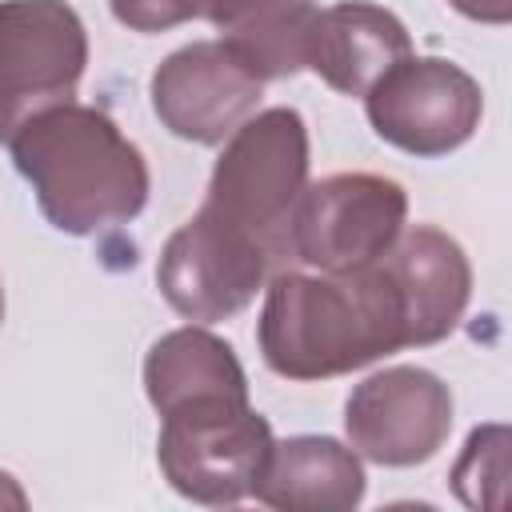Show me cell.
Returning a JSON list of instances; mask_svg holds the SVG:
<instances>
[{
	"instance_id": "cell-1",
	"label": "cell",
	"mask_w": 512,
	"mask_h": 512,
	"mask_svg": "<svg viewBox=\"0 0 512 512\" xmlns=\"http://www.w3.org/2000/svg\"><path fill=\"white\" fill-rule=\"evenodd\" d=\"M260 360L284 380H332L408 348L404 304L380 260L344 272L276 268L256 320Z\"/></svg>"
},
{
	"instance_id": "cell-2",
	"label": "cell",
	"mask_w": 512,
	"mask_h": 512,
	"mask_svg": "<svg viewBox=\"0 0 512 512\" xmlns=\"http://www.w3.org/2000/svg\"><path fill=\"white\" fill-rule=\"evenodd\" d=\"M40 216L64 236H96L132 224L152 192L144 152L92 104H60L32 116L8 140Z\"/></svg>"
},
{
	"instance_id": "cell-3",
	"label": "cell",
	"mask_w": 512,
	"mask_h": 512,
	"mask_svg": "<svg viewBox=\"0 0 512 512\" xmlns=\"http://www.w3.org/2000/svg\"><path fill=\"white\" fill-rule=\"evenodd\" d=\"M308 124L296 108L252 112L220 148L204 204L288 260V224L308 188Z\"/></svg>"
},
{
	"instance_id": "cell-4",
	"label": "cell",
	"mask_w": 512,
	"mask_h": 512,
	"mask_svg": "<svg viewBox=\"0 0 512 512\" xmlns=\"http://www.w3.org/2000/svg\"><path fill=\"white\" fill-rule=\"evenodd\" d=\"M276 436L252 400L212 396L160 416L156 464L192 504L232 508L252 496Z\"/></svg>"
},
{
	"instance_id": "cell-5",
	"label": "cell",
	"mask_w": 512,
	"mask_h": 512,
	"mask_svg": "<svg viewBox=\"0 0 512 512\" xmlns=\"http://www.w3.org/2000/svg\"><path fill=\"white\" fill-rule=\"evenodd\" d=\"M88 32L68 0H0V144L32 116L72 104Z\"/></svg>"
},
{
	"instance_id": "cell-6",
	"label": "cell",
	"mask_w": 512,
	"mask_h": 512,
	"mask_svg": "<svg viewBox=\"0 0 512 512\" xmlns=\"http://www.w3.org/2000/svg\"><path fill=\"white\" fill-rule=\"evenodd\" d=\"M272 264L276 260L264 240L204 204L164 240L156 260V288L184 320L220 324L256 300Z\"/></svg>"
},
{
	"instance_id": "cell-7",
	"label": "cell",
	"mask_w": 512,
	"mask_h": 512,
	"mask_svg": "<svg viewBox=\"0 0 512 512\" xmlns=\"http://www.w3.org/2000/svg\"><path fill=\"white\" fill-rule=\"evenodd\" d=\"M408 220V192L380 172H332L304 188L288 224V260L344 272L380 260Z\"/></svg>"
},
{
	"instance_id": "cell-8",
	"label": "cell",
	"mask_w": 512,
	"mask_h": 512,
	"mask_svg": "<svg viewBox=\"0 0 512 512\" xmlns=\"http://www.w3.org/2000/svg\"><path fill=\"white\" fill-rule=\"evenodd\" d=\"M360 100L372 132L420 160L464 148L484 116L476 76L444 56H404Z\"/></svg>"
},
{
	"instance_id": "cell-9",
	"label": "cell",
	"mask_w": 512,
	"mask_h": 512,
	"mask_svg": "<svg viewBox=\"0 0 512 512\" xmlns=\"http://www.w3.org/2000/svg\"><path fill=\"white\" fill-rule=\"evenodd\" d=\"M452 388L420 368L392 364L364 376L344 404L348 448L380 468H412L432 460L452 432Z\"/></svg>"
},
{
	"instance_id": "cell-10",
	"label": "cell",
	"mask_w": 512,
	"mask_h": 512,
	"mask_svg": "<svg viewBox=\"0 0 512 512\" xmlns=\"http://www.w3.org/2000/svg\"><path fill=\"white\" fill-rule=\"evenodd\" d=\"M264 84L228 52L224 40H192L168 52L152 80L156 120L188 144H224L260 104Z\"/></svg>"
},
{
	"instance_id": "cell-11",
	"label": "cell",
	"mask_w": 512,
	"mask_h": 512,
	"mask_svg": "<svg viewBox=\"0 0 512 512\" xmlns=\"http://www.w3.org/2000/svg\"><path fill=\"white\" fill-rule=\"evenodd\" d=\"M380 268L400 292L408 348L440 344L468 312L472 264L456 236L436 224H404Z\"/></svg>"
},
{
	"instance_id": "cell-12",
	"label": "cell",
	"mask_w": 512,
	"mask_h": 512,
	"mask_svg": "<svg viewBox=\"0 0 512 512\" xmlns=\"http://www.w3.org/2000/svg\"><path fill=\"white\" fill-rule=\"evenodd\" d=\"M412 56L404 20L372 0H340L320 8L308 68L340 96H364L392 64Z\"/></svg>"
},
{
	"instance_id": "cell-13",
	"label": "cell",
	"mask_w": 512,
	"mask_h": 512,
	"mask_svg": "<svg viewBox=\"0 0 512 512\" xmlns=\"http://www.w3.org/2000/svg\"><path fill=\"white\" fill-rule=\"evenodd\" d=\"M368 492L360 456L336 436L276 440L252 496L280 512H352Z\"/></svg>"
},
{
	"instance_id": "cell-14",
	"label": "cell",
	"mask_w": 512,
	"mask_h": 512,
	"mask_svg": "<svg viewBox=\"0 0 512 512\" xmlns=\"http://www.w3.org/2000/svg\"><path fill=\"white\" fill-rule=\"evenodd\" d=\"M144 396L164 416L180 404L236 396L248 400V376L228 340L204 324H184L164 332L144 356Z\"/></svg>"
},
{
	"instance_id": "cell-15",
	"label": "cell",
	"mask_w": 512,
	"mask_h": 512,
	"mask_svg": "<svg viewBox=\"0 0 512 512\" xmlns=\"http://www.w3.org/2000/svg\"><path fill=\"white\" fill-rule=\"evenodd\" d=\"M320 8L312 0H244L232 20L220 24L228 52L264 84L308 68L312 28Z\"/></svg>"
},
{
	"instance_id": "cell-16",
	"label": "cell",
	"mask_w": 512,
	"mask_h": 512,
	"mask_svg": "<svg viewBox=\"0 0 512 512\" xmlns=\"http://www.w3.org/2000/svg\"><path fill=\"white\" fill-rule=\"evenodd\" d=\"M452 492L468 508H500L504 480H508V428L480 424L468 432L456 464H452Z\"/></svg>"
},
{
	"instance_id": "cell-17",
	"label": "cell",
	"mask_w": 512,
	"mask_h": 512,
	"mask_svg": "<svg viewBox=\"0 0 512 512\" xmlns=\"http://www.w3.org/2000/svg\"><path fill=\"white\" fill-rule=\"evenodd\" d=\"M244 0H108L112 16L132 28V32H168L176 24L188 20H208V24H224L240 12Z\"/></svg>"
},
{
	"instance_id": "cell-18",
	"label": "cell",
	"mask_w": 512,
	"mask_h": 512,
	"mask_svg": "<svg viewBox=\"0 0 512 512\" xmlns=\"http://www.w3.org/2000/svg\"><path fill=\"white\" fill-rule=\"evenodd\" d=\"M448 4L476 24H508L512 20V0H448Z\"/></svg>"
},
{
	"instance_id": "cell-19",
	"label": "cell",
	"mask_w": 512,
	"mask_h": 512,
	"mask_svg": "<svg viewBox=\"0 0 512 512\" xmlns=\"http://www.w3.org/2000/svg\"><path fill=\"white\" fill-rule=\"evenodd\" d=\"M4 508L24 512V508H28V492L20 488V480H16L12 472H4V468H0V512H4Z\"/></svg>"
},
{
	"instance_id": "cell-20",
	"label": "cell",
	"mask_w": 512,
	"mask_h": 512,
	"mask_svg": "<svg viewBox=\"0 0 512 512\" xmlns=\"http://www.w3.org/2000/svg\"><path fill=\"white\" fill-rule=\"evenodd\" d=\"M0 324H4V288H0Z\"/></svg>"
}]
</instances>
